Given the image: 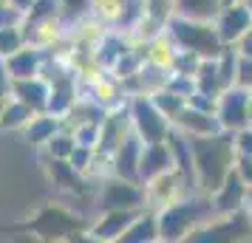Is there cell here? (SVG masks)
I'll return each mask as SVG.
<instances>
[{"label": "cell", "mask_w": 252, "mask_h": 243, "mask_svg": "<svg viewBox=\"0 0 252 243\" xmlns=\"http://www.w3.org/2000/svg\"><path fill=\"white\" fill-rule=\"evenodd\" d=\"M232 139H235V153H238V156H250L252 159V125L241 128L238 133H232Z\"/></svg>", "instance_id": "37"}, {"label": "cell", "mask_w": 252, "mask_h": 243, "mask_svg": "<svg viewBox=\"0 0 252 243\" xmlns=\"http://www.w3.org/2000/svg\"><path fill=\"white\" fill-rule=\"evenodd\" d=\"M167 34L179 48L195 51L198 57H216L224 48L221 37L216 31L213 20H198V17H184V14H173L167 23Z\"/></svg>", "instance_id": "4"}, {"label": "cell", "mask_w": 252, "mask_h": 243, "mask_svg": "<svg viewBox=\"0 0 252 243\" xmlns=\"http://www.w3.org/2000/svg\"><path fill=\"white\" fill-rule=\"evenodd\" d=\"M127 110H130V125L133 133L145 141H164L170 133V119L153 105L148 93H133L127 96Z\"/></svg>", "instance_id": "6"}, {"label": "cell", "mask_w": 252, "mask_h": 243, "mask_svg": "<svg viewBox=\"0 0 252 243\" xmlns=\"http://www.w3.org/2000/svg\"><path fill=\"white\" fill-rule=\"evenodd\" d=\"M26 46V34L20 23H0V59Z\"/></svg>", "instance_id": "31"}, {"label": "cell", "mask_w": 252, "mask_h": 243, "mask_svg": "<svg viewBox=\"0 0 252 243\" xmlns=\"http://www.w3.org/2000/svg\"><path fill=\"white\" fill-rule=\"evenodd\" d=\"M190 153H193V173H195V192L213 195L227 173L235 167V139L232 133L221 130L213 136H187Z\"/></svg>", "instance_id": "1"}, {"label": "cell", "mask_w": 252, "mask_h": 243, "mask_svg": "<svg viewBox=\"0 0 252 243\" xmlns=\"http://www.w3.org/2000/svg\"><path fill=\"white\" fill-rule=\"evenodd\" d=\"M60 6H63V14H65L68 23L91 12V0H60Z\"/></svg>", "instance_id": "36"}, {"label": "cell", "mask_w": 252, "mask_h": 243, "mask_svg": "<svg viewBox=\"0 0 252 243\" xmlns=\"http://www.w3.org/2000/svg\"><path fill=\"white\" fill-rule=\"evenodd\" d=\"M244 209H247V215H250V220H252V187L247 189V198H244Z\"/></svg>", "instance_id": "42"}, {"label": "cell", "mask_w": 252, "mask_h": 243, "mask_svg": "<svg viewBox=\"0 0 252 243\" xmlns=\"http://www.w3.org/2000/svg\"><path fill=\"white\" fill-rule=\"evenodd\" d=\"M46 17H65L60 0H34L23 14V20H46Z\"/></svg>", "instance_id": "33"}, {"label": "cell", "mask_w": 252, "mask_h": 243, "mask_svg": "<svg viewBox=\"0 0 252 243\" xmlns=\"http://www.w3.org/2000/svg\"><path fill=\"white\" fill-rule=\"evenodd\" d=\"M3 102H6V96H0V110H3Z\"/></svg>", "instance_id": "45"}, {"label": "cell", "mask_w": 252, "mask_h": 243, "mask_svg": "<svg viewBox=\"0 0 252 243\" xmlns=\"http://www.w3.org/2000/svg\"><path fill=\"white\" fill-rule=\"evenodd\" d=\"M224 3H235V0H224Z\"/></svg>", "instance_id": "46"}, {"label": "cell", "mask_w": 252, "mask_h": 243, "mask_svg": "<svg viewBox=\"0 0 252 243\" xmlns=\"http://www.w3.org/2000/svg\"><path fill=\"white\" fill-rule=\"evenodd\" d=\"M125 0H91V14L102 26H119Z\"/></svg>", "instance_id": "30"}, {"label": "cell", "mask_w": 252, "mask_h": 243, "mask_svg": "<svg viewBox=\"0 0 252 243\" xmlns=\"http://www.w3.org/2000/svg\"><path fill=\"white\" fill-rule=\"evenodd\" d=\"M193 189L187 187V181L182 178V173L170 167V170H164V173L153 175L145 181V207L148 209H161L173 204V201H179V198L190 195Z\"/></svg>", "instance_id": "9"}, {"label": "cell", "mask_w": 252, "mask_h": 243, "mask_svg": "<svg viewBox=\"0 0 252 243\" xmlns=\"http://www.w3.org/2000/svg\"><path fill=\"white\" fill-rule=\"evenodd\" d=\"M244 3H247V9H250V12H252V0H244Z\"/></svg>", "instance_id": "44"}, {"label": "cell", "mask_w": 252, "mask_h": 243, "mask_svg": "<svg viewBox=\"0 0 252 243\" xmlns=\"http://www.w3.org/2000/svg\"><path fill=\"white\" fill-rule=\"evenodd\" d=\"M91 159H94V147H82V144H74V150H71V156L65 159V162L77 170V173H82L85 178H88V170H91Z\"/></svg>", "instance_id": "35"}, {"label": "cell", "mask_w": 252, "mask_h": 243, "mask_svg": "<svg viewBox=\"0 0 252 243\" xmlns=\"http://www.w3.org/2000/svg\"><path fill=\"white\" fill-rule=\"evenodd\" d=\"M195 91L207 93V96H216L224 91V82L218 77V68H216V57H204L198 62V71H195Z\"/></svg>", "instance_id": "24"}, {"label": "cell", "mask_w": 252, "mask_h": 243, "mask_svg": "<svg viewBox=\"0 0 252 243\" xmlns=\"http://www.w3.org/2000/svg\"><path fill=\"white\" fill-rule=\"evenodd\" d=\"M43 167H46V175H48V181H51V187L60 189V192H65V195H82L88 189V178L82 173H77L65 159H46Z\"/></svg>", "instance_id": "17"}, {"label": "cell", "mask_w": 252, "mask_h": 243, "mask_svg": "<svg viewBox=\"0 0 252 243\" xmlns=\"http://www.w3.org/2000/svg\"><path fill=\"white\" fill-rule=\"evenodd\" d=\"M43 62H46V51L29 46V43H26L23 48H17L14 54L3 57V65H6V71H9L12 80H29V77H37V74L43 71Z\"/></svg>", "instance_id": "18"}, {"label": "cell", "mask_w": 252, "mask_h": 243, "mask_svg": "<svg viewBox=\"0 0 252 243\" xmlns=\"http://www.w3.org/2000/svg\"><path fill=\"white\" fill-rule=\"evenodd\" d=\"M213 23H216V31H218V37H221L224 46H238L252 28V12L247 9L244 0L224 3V6L218 9V14L213 17Z\"/></svg>", "instance_id": "10"}, {"label": "cell", "mask_w": 252, "mask_h": 243, "mask_svg": "<svg viewBox=\"0 0 252 243\" xmlns=\"http://www.w3.org/2000/svg\"><path fill=\"white\" fill-rule=\"evenodd\" d=\"M23 34L29 46L40 48V51H54L57 46L65 43L68 34V20L65 17H46V20H23Z\"/></svg>", "instance_id": "12"}, {"label": "cell", "mask_w": 252, "mask_h": 243, "mask_svg": "<svg viewBox=\"0 0 252 243\" xmlns=\"http://www.w3.org/2000/svg\"><path fill=\"white\" fill-rule=\"evenodd\" d=\"M74 144H77V141H74L71 128H65V125H63V128H60L57 133H54V136L43 144V147H37V150L43 153V159H68L71 150H74Z\"/></svg>", "instance_id": "26"}, {"label": "cell", "mask_w": 252, "mask_h": 243, "mask_svg": "<svg viewBox=\"0 0 252 243\" xmlns=\"http://www.w3.org/2000/svg\"><path fill=\"white\" fill-rule=\"evenodd\" d=\"M159 241V223H156V209H142L130 226L122 232L119 243H156Z\"/></svg>", "instance_id": "22"}, {"label": "cell", "mask_w": 252, "mask_h": 243, "mask_svg": "<svg viewBox=\"0 0 252 243\" xmlns=\"http://www.w3.org/2000/svg\"><path fill=\"white\" fill-rule=\"evenodd\" d=\"M247 181L241 178V173L232 167L227 173V178L221 181L216 192L210 195V204H213V212L216 215H229V212H235V209L244 207V198H247Z\"/></svg>", "instance_id": "15"}, {"label": "cell", "mask_w": 252, "mask_h": 243, "mask_svg": "<svg viewBox=\"0 0 252 243\" xmlns=\"http://www.w3.org/2000/svg\"><path fill=\"white\" fill-rule=\"evenodd\" d=\"M150 99H153V105H156V108H159V110L167 116L170 122L176 119V113L182 110L184 105H187V99H184L182 93H176L173 88H167V85H164V88H159V91H153V93H150Z\"/></svg>", "instance_id": "28"}, {"label": "cell", "mask_w": 252, "mask_h": 243, "mask_svg": "<svg viewBox=\"0 0 252 243\" xmlns=\"http://www.w3.org/2000/svg\"><path fill=\"white\" fill-rule=\"evenodd\" d=\"M9 88H12V77H9V71L0 59V96H9Z\"/></svg>", "instance_id": "40"}, {"label": "cell", "mask_w": 252, "mask_h": 243, "mask_svg": "<svg viewBox=\"0 0 252 243\" xmlns=\"http://www.w3.org/2000/svg\"><path fill=\"white\" fill-rule=\"evenodd\" d=\"M142 144H145V141L139 139L133 130H130L119 144H116L114 153H111L114 175L130 178V181H142V178H139V156H142Z\"/></svg>", "instance_id": "16"}, {"label": "cell", "mask_w": 252, "mask_h": 243, "mask_svg": "<svg viewBox=\"0 0 252 243\" xmlns=\"http://www.w3.org/2000/svg\"><path fill=\"white\" fill-rule=\"evenodd\" d=\"M187 241L193 243H232V241H252V220L247 209L241 207L229 215H213L204 223H198Z\"/></svg>", "instance_id": "5"}, {"label": "cell", "mask_w": 252, "mask_h": 243, "mask_svg": "<svg viewBox=\"0 0 252 243\" xmlns=\"http://www.w3.org/2000/svg\"><path fill=\"white\" fill-rule=\"evenodd\" d=\"M216 116L221 122V130L238 133L241 128L250 125V88L229 85L218 93L216 99Z\"/></svg>", "instance_id": "8"}, {"label": "cell", "mask_w": 252, "mask_h": 243, "mask_svg": "<svg viewBox=\"0 0 252 243\" xmlns=\"http://www.w3.org/2000/svg\"><path fill=\"white\" fill-rule=\"evenodd\" d=\"M99 122L102 119H85V122H74V125H65V128H71L77 144H82V147H96L99 144Z\"/></svg>", "instance_id": "32"}, {"label": "cell", "mask_w": 252, "mask_h": 243, "mask_svg": "<svg viewBox=\"0 0 252 243\" xmlns=\"http://www.w3.org/2000/svg\"><path fill=\"white\" fill-rule=\"evenodd\" d=\"M235 85L252 91V59L241 57V54H238V71H235Z\"/></svg>", "instance_id": "38"}, {"label": "cell", "mask_w": 252, "mask_h": 243, "mask_svg": "<svg viewBox=\"0 0 252 243\" xmlns=\"http://www.w3.org/2000/svg\"><path fill=\"white\" fill-rule=\"evenodd\" d=\"M247 37H252V28H250V34H247Z\"/></svg>", "instance_id": "47"}, {"label": "cell", "mask_w": 252, "mask_h": 243, "mask_svg": "<svg viewBox=\"0 0 252 243\" xmlns=\"http://www.w3.org/2000/svg\"><path fill=\"white\" fill-rule=\"evenodd\" d=\"M60 128H63V119H60V116L48 113V110H40V113H34L23 128H20V133H23L26 144H32V147H43V144H46Z\"/></svg>", "instance_id": "21"}, {"label": "cell", "mask_w": 252, "mask_h": 243, "mask_svg": "<svg viewBox=\"0 0 252 243\" xmlns=\"http://www.w3.org/2000/svg\"><path fill=\"white\" fill-rule=\"evenodd\" d=\"M139 212L142 209H102L94 220H88L85 238L88 241H99V243H116Z\"/></svg>", "instance_id": "11"}, {"label": "cell", "mask_w": 252, "mask_h": 243, "mask_svg": "<svg viewBox=\"0 0 252 243\" xmlns=\"http://www.w3.org/2000/svg\"><path fill=\"white\" fill-rule=\"evenodd\" d=\"M173 57H176V43H173V37L167 34V28L159 31L156 37H150L148 43H145V59L153 62V65H159V68H170Z\"/></svg>", "instance_id": "23"}, {"label": "cell", "mask_w": 252, "mask_h": 243, "mask_svg": "<svg viewBox=\"0 0 252 243\" xmlns=\"http://www.w3.org/2000/svg\"><path fill=\"white\" fill-rule=\"evenodd\" d=\"M48 91H51L48 80L37 74V77H29V80H12L9 96L20 99V102L29 105L34 113H40V110H46V105H48Z\"/></svg>", "instance_id": "20"}, {"label": "cell", "mask_w": 252, "mask_h": 243, "mask_svg": "<svg viewBox=\"0 0 252 243\" xmlns=\"http://www.w3.org/2000/svg\"><path fill=\"white\" fill-rule=\"evenodd\" d=\"M235 170H238L241 178L247 181V187H252V159L250 156H238V159H235Z\"/></svg>", "instance_id": "39"}, {"label": "cell", "mask_w": 252, "mask_h": 243, "mask_svg": "<svg viewBox=\"0 0 252 243\" xmlns=\"http://www.w3.org/2000/svg\"><path fill=\"white\" fill-rule=\"evenodd\" d=\"M170 167H173V153H170L167 139L142 144V156H139V178H142V184L148 178H153V175L170 170Z\"/></svg>", "instance_id": "19"}, {"label": "cell", "mask_w": 252, "mask_h": 243, "mask_svg": "<svg viewBox=\"0 0 252 243\" xmlns=\"http://www.w3.org/2000/svg\"><path fill=\"white\" fill-rule=\"evenodd\" d=\"M130 130H133V125H130V110H127V99H125V102L114 105V108H108L102 113V122H99V144L96 147L105 153H114V147L125 139Z\"/></svg>", "instance_id": "13"}, {"label": "cell", "mask_w": 252, "mask_h": 243, "mask_svg": "<svg viewBox=\"0 0 252 243\" xmlns=\"http://www.w3.org/2000/svg\"><path fill=\"white\" fill-rule=\"evenodd\" d=\"M224 0H176V14L184 17H198V20H213Z\"/></svg>", "instance_id": "27"}, {"label": "cell", "mask_w": 252, "mask_h": 243, "mask_svg": "<svg viewBox=\"0 0 252 243\" xmlns=\"http://www.w3.org/2000/svg\"><path fill=\"white\" fill-rule=\"evenodd\" d=\"M250 125H252V91H250Z\"/></svg>", "instance_id": "43"}, {"label": "cell", "mask_w": 252, "mask_h": 243, "mask_svg": "<svg viewBox=\"0 0 252 243\" xmlns=\"http://www.w3.org/2000/svg\"><path fill=\"white\" fill-rule=\"evenodd\" d=\"M96 209H145V184L108 175L96 187Z\"/></svg>", "instance_id": "7"}, {"label": "cell", "mask_w": 252, "mask_h": 243, "mask_svg": "<svg viewBox=\"0 0 252 243\" xmlns=\"http://www.w3.org/2000/svg\"><path fill=\"white\" fill-rule=\"evenodd\" d=\"M213 204H210V195H201V192H190V195L173 201L167 207L156 209V223H159V241L164 243H179L187 241L190 232L204 223L207 218H213Z\"/></svg>", "instance_id": "2"}, {"label": "cell", "mask_w": 252, "mask_h": 243, "mask_svg": "<svg viewBox=\"0 0 252 243\" xmlns=\"http://www.w3.org/2000/svg\"><path fill=\"white\" fill-rule=\"evenodd\" d=\"M6 3H9V6H12L14 12L26 14V12H29V6H32V3H34V0H6Z\"/></svg>", "instance_id": "41"}, {"label": "cell", "mask_w": 252, "mask_h": 243, "mask_svg": "<svg viewBox=\"0 0 252 243\" xmlns=\"http://www.w3.org/2000/svg\"><path fill=\"white\" fill-rule=\"evenodd\" d=\"M32 116H34V110L29 105H23L14 96H6L3 110H0V130H20Z\"/></svg>", "instance_id": "25"}, {"label": "cell", "mask_w": 252, "mask_h": 243, "mask_svg": "<svg viewBox=\"0 0 252 243\" xmlns=\"http://www.w3.org/2000/svg\"><path fill=\"white\" fill-rule=\"evenodd\" d=\"M142 3H145L142 14L148 17L150 23L159 26V28H167L170 17L176 14V0H142Z\"/></svg>", "instance_id": "29"}, {"label": "cell", "mask_w": 252, "mask_h": 243, "mask_svg": "<svg viewBox=\"0 0 252 243\" xmlns=\"http://www.w3.org/2000/svg\"><path fill=\"white\" fill-rule=\"evenodd\" d=\"M23 226L40 241H68V238H85L88 220L65 204L46 201L43 207H37V212Z\"/></svg>", "instance_id": "3"}, {"label": "cell", "mask_w": 252, "mask_h": 243, "mask_svg": "<svg viewBox=\"0 0 252 243\" xmlns=\"http://www.w3.org/2000/svg\"><path fill=\"white\" fill-rule=\"evenodd\" d=\"M170 128H176L184 136H213V133H221V122H218L216 110H201L193 105H184L170 122Z\"/></svg>", "instance_id": "14"}, {"label": "cell", "mask_w": 252, "mask_h": 243, "mask_svg": "<svg viewBox=\"0 0 252 243\" xmlns=\"http://www.w3.org/2000/svg\"><path fill=\"white\" fill-rule=\"evenodd\" d=\"M204 57H198L195 51H187V48H179L176 46V57H173V65L170 71L176 74H187V77H195V71H198V62Z\"/></svg>", "instance_id": "34"}]
</instances>
